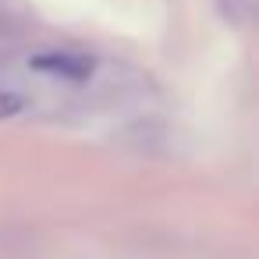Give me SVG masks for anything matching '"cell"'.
<instances>
[{
	"label": "cell",
	"mask_w": 259,
	"mask_h": 259,
	"mask_svg": "<svg viewBox=\"0 0 259 259\" xmlns=\"http://www.w3.org/2000/svg\"><path fill=\"white\" fill-rule=\"evenodd\" d=\"M29 64H32V71H43V75H50V78H68V82H85V78L93 75V68H96L93 57H85V54H68V50H47V54L32 57Z\"/></svg>",
	"instance_id": "6da1fadb"
},
{
	"label": "cell",
	"mask_w": 259,
	"mask_h": 259,
	"mask_svg": "<svg viewBox=\"0 0 259 259\" xmlns=\"http://www.w3.org/2000/svg\"><path fill=\"white\" fill-rule=\"evenodd\" d=\"M25 110V96L22 93H11V89H0V121H8L15 114Z\"/></svg>",
	"instance_id": "7a4b0ae2"
}]
</instances>
